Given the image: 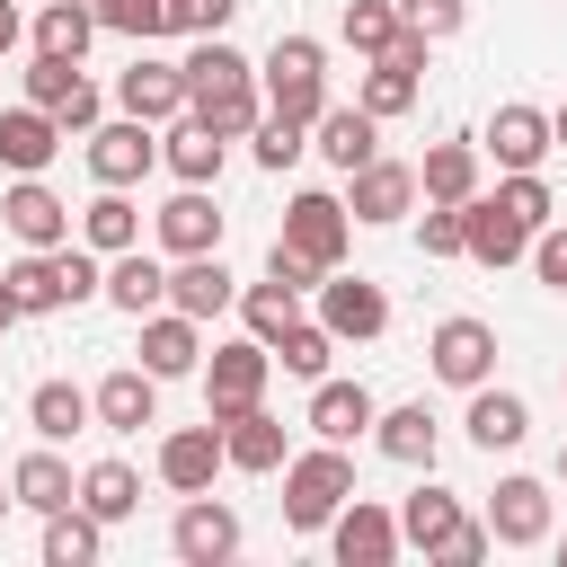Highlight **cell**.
<instances>
[{"instance_id": "cell-1", "label": "cell", "mask_w": 567, "mask_h": 567, "mask_svg": "<svg viewBox=\"0 0 567 567\" xmlns=\"http://www.w3.org/2000/svg\"><path fill=\"white\" fill-rule=\"evenodd\" d=\"M186 115H204L213 133H257V62L248 53H230L221 35H204L195 53H186Z\"/></svg>"}, {"instance_id": "cell-2", "label": "cell", "mask_w": 567, "mask_h": 567, "mask_svg": "<svg viewBox=\"0 0 567 567\" xmlns=\"http://www.w3.org/2000/svg\"><path fill=\"white\" fill-rule=\"evenodd\" d=\"M354 496V461L346 443H319V452H292L284 461V523L292 532H328V514Z\"/></svg>"}, {"instance_id": "cell-3", "label": "cell", "mask_w": 567, "mask_h": 567, "mask_svg": "<svg viewBox=\"0 0 567 567\" xmlns=\"http://www.w3.org/2000/svg\"><path fill=\"white\" fill-rule=\"evenodd\" d=\"M266 97H275V115L284 124H319V106H328V53H319V35H275V53H266Z\"/></svg>"}, {"instance_id": "cell-4", "label": "cell", "mask_w": 567, "mask_h": 567, "mask_svg": "<svg viewBox=\"0 0 567 567\" xmlns=\"http://www.w3.org/2000/svg\"><path fill=\"white\" fill-rule=\"evenodd\" d=\"M266 372H275V354H266L257 337L213 346V363H204V408H213V425L239 416V408H257V399H266Z\"/></svg>"}, {"instance_id": "cell-5", "label": "cell", "mask_w": 567, "mask_h": 567, "mask_svg": "<svg viewBox=\"0 0 567 567\" xmlns=\"http://www.w3.org/2000/svg\"><path fill=\"white\" fill-rule=\"evenodd\" d=\"M27 106H44L62 133H89V124H97V89L80 80L71 53H35V62H27Z\"/></svg>"}, {"instance_id": "cell-6", "label": "cell", "mask_w": 567, "mask_h": 567, "mask_svg": "<svg viewBox=\"0 0 567 567\" xmlns=\"http://www.w3.org/2000/svg\"><path fill=\"white\" fill-rule=\"evenodd\" d=\"M284 248H292L301 266H319V275H328V266L346 257V204H337V195H319V186H310V195H292V204H284Z\"/></svg>"}, {"instance_id": "cell-7", "label": "cell", "mask_w": 567, "mask_h": 567, "mask_svg": "<svg viewBox=\"0 0 567 567\" xmlns=\"http://www.w3.org/2000/svg\"><path fill=\"white\" fill-rule=\"evenodd\" d=\"M328 549H337V567H390V558H399V514L346 496V505L328 514Z\"/></svg>"}, {"instance_id": "cell-8", "label": "cell", "mask_w": 567, "mask_h": 567, "mask_svg": "<svg viewBox=\"0 0 567 567\" xmlns=\"http://www.w3.org/2000/svg\"><path fill=\"white\" fill-rule=\"evenodd\" d=\"M168 549H177L186 567H221V558H239V514L213 505V496H186L177 523H168Z\"/></svg>"}, {"instance_id": "cell-9", "label": "cell", "mask_w": 567, "mask_h": 567, "mask_svg": "<svg viewBox=\"0 0 567 567\" xmlns=\"http://www.w3.org/2000/svg\"><path fill=\"white\" fill-rule=\"evenodd\" d=\"M151 159H159V142H151L142 115L89 124V177H97V186H133V177H151Z\"/></svg>"}, {"instance_id": "cell-10", "label": "cell", "mask_w": 567, "mask_h": 567, "mask_svg": "<svg viewBox=\"0 0 567 567\" xmlns=\"http://www.w3.org/2000/svg\"><path fill=\"white\" fill-rule=\"evenodd\" d=\"M319 328H328V337H381V328H390L381 284H363V275H337V266H328V284H319Z\"/></svg>"}, {"instance_id": "cell-11", "label": "cell", "mask_w": 567, "mask_h": 567, "mask_svg": "<svg viewBox=\"0 0 567 567\" xmlns=\"http://www.w3.org/2000/svg\"><path fill=\"white\" fill-rule=\"evenodd\" d=\"M425 354H434V372H443L452 390H478V381L496 372V328H487V319H443Z\"/></svg>"}, {"instance_id": "cell-12", "label": "cell", "mask_w": 567, "mask_h": 567, "mask_svg": "<svg viewBox=\"0 0 567 567\" xmlns=\"http://www.w3.org/2000/svg\"><path fill=\"white\" fill-rule=\"evenodd\" d=\"M487 540H505V549L549 540V487H540V478H496V496H487Z\"/></svg>"}, {"instance_id": "cell-13", "label": "cell", "mask_w": 567, "mask_h": 567, "mask_svg": "<svg viewBox=\"0 0 567 567\" xmlns=\"http://www.w3.org/2000/svg\"><path fill=\"white\" fill-rule=\"evenodd\" d=\"M115 97H124V115H142V124H159V115H186V62L133 53V71L115 80Z\"/></svg>"}, {"instance_id": "cell-14", "label": "cell", "mask_w": 567, "mask_h": 567, "mask_svg": "<svg viewBox=\"0 0 567 567\" xmlns=\"http://www.w3.org/2000/svg\"><path fill=\"white\" fill-rule=\"evenodd\" d=\"M0 221H9L27 248H62V239H71V204H62L44 177H18V186L0 195Z\"/></svg>"}, {"instance_id": "cell-15", "label": "cell", "mask_w": 567, "mask_h": 567, "mask_svg": "<svg viewBox=\"0 0 567 567\" xmlns=\"http://www.w3.org/2000/svg\"><path fill=\"white\" fill-rule=\"evenodd\" d=\"M523 248H532V230H523L496 195H470V204H461V257H478V266H514Z\"/></svg>"}, {"instance_id": "cell-16", "label": "cell", "mask_w": 567, "mask_h": 567, "mask_svg": "<svg viewBox=\"0 0 567 567\" xmlns=\"http://www.w3.org/2000/svg\"><path fill=\"white\" fill-rule=\"evenodd\" d=\"M230 301H239V284H230L221 248H204V257H177V275H168V310H186V319L204 328V319H221Z\"/></svg>"}, {"instance_id": "cell-17", "label": "cell", "mask_w": 567, "mask_h": 567, "mask_svg": "<svg viewBox=\"0 0 567 567\" xmlns=\"http://www.w3.org/2000/svg\"><path fill=\"white\" fill-rule=\"evenodd\" d=\"M195 363H204V337H195V319L159 301V310L142 319V372H151V381H177V372H195Z\"/></svg>"}, {"instance_id": "cell-18", "label": "cell", "mask_w": 567, "mask_h": 567, "mask_svg": "<svg viewBox=\"0 0 567 567\" xmlns=\"http://www.w3.org/2000/svg\"><path fill=\"white\" fill-rule=\"evenodd\" d=\"M213 470H221V425H213V416H204V425H177V434L159 443V478H168L177 496H204Z\"/></svg>"}, {"instance_id": "cell-19", "label": "cell", "mask_w": 567, "mask_h": 567, "mask_svg": "<svg viewBox=\"0 0 567 567\" xmlns=\"http://www.w3.org/2000/svg\"><path fill=\"white\" fill-rule=\"evenodd\" d=\"M408 204H416V168H399V159H381V151H372V159L354 168L346 213H354V221H399Z\"/></svg>"}, {"instance_id": "cell-20", "label": "cell", "mask_w": 567, "mask_h": 567, "mask_svg": "<svg viewBox=\"0 0 567 567\" xmlns=\"http://www.w3.org/2000/svg\"><path fill=\"white\" fill-rule=\"evenodd\" d=\"M159 248H168V257H204V248H221V213H213L204 186H177V195L159 204Z\"/></svg>"}, {"instance_id": "cell-21", "label": "cell", "mask_w": 567, "mask_h": 567, "mask_svg": "<svg viewBox=\"0 0 567 567\" xmlns=\"http://www.w3.org/2000/svg\"><path fill=\"white\" fill-rule=\"evenodd\" d=\"M89 416H97L106 434H142V425L159 416V381H151V372H106V381L89 390Z\"/></svg>"}, {"instance_id": "cell-22", "label": "cell", "mask_w": 567, "mask_h": 567, "mask_svg": "<svg viewBox=\"0 0 567 567\" xmlns=\"http://www.w3.org/2000/svg\"><path fill=\"white\" fill-rule=\"evenodd\" d=\"M372 416H381V408H372L363 381H328V372H319V390H310V434H319V443H354V434H372Z\"/></svg>"}, {"instance_id": "cell-23", "label": "cell", "mask_w": 567, "mask_h": 567, "mask_svg": "<svg viewBox=\"0 0 567 567\" xmlns=\"http://www.w3.org/2000/svg\"><path fill=\"white\" fill-rule=\"evenodd\" d=\"M221 461H230V470H284V461H292V452H284V416H266V408L221 416Z\"/></svg>"}, {"instance_id": "cell-24", "label": "cell", "mask_w": 567, "mask_h": 567, "mask_svg": "<svg viewBox=\"0 0 567 567\" xmlns=\"http://www.w3.org/2000/svg\"><path fill=\"white\" fill-rule=\"evenodd\" d=\"M62 151V124L44 115V106H9L0 115V168H18V177H44V159Z\"/></svg>"}, {"instance_id": "cell-25", "label": "cell", "mask_w": 567, "mask_h": 567, "mask_svg": "<svg viewBox=\"0 0 567 567\" xmlns=\"http://www.w3.org/2000/svg\"><path fill=\"white\" fill-rule=\"evenodd\" d=\"M487 151H496V168H540L558 142H549V115H540V106H496Z\"/></svg>"}, {"instance_id": "cell-26", "label": "cell", "mask_w": 567, "mask_h": 567, "mask_svg": "<svg viewBox=\"0 0 567 567\" xmlns=\"http://www.w3.org/2000/svg\"><path fill=\"white\" fill-rule=\"evenodd\" d=\"M372 142H381V115H363V106H319V159L328 168H363L372 159Z\"/></svg>"}, {"instance_id": "cell-27", "label": "cell", "mask_w": 567, "mask_h": 567, "mask_svg": "<svg viewBox=\"0 0 567 567\" xmlns=\"http://www.w3.org/2000/svg\"><path fill=\"white\" fill-rule=\"evenodd\" d=\"M221 151H230V133H213L204 115H177V133H168V168H177V186H213L221 177Z\"/></svg>"}, {"instance_id": "cell-28", "label": "cell", "mask_w": 567, "mask_h": 567, "mask_svg": "<svg viewBox=\"0 0 567 567\" xmlns=\"http://www.w3.org/2000/svg\"><path fill=\"white\" fill-rule=\"evenodd\" d=\"M416 195L425 204H470L478 195V142H434L425 168H416Z\"/></svg>"}, {"instance_id": "cell-29", "label": "cell", "mask_w": 567, "mask_h": 567, "mask_svg": "<svg viewBox=\"0 0 567 567\" xmlns=\"http://www.w3.org/2000/svg\"><path fill=\"white\" fill-rule=\"evenodd\" d=\"M106 301H115L124 319H151V310L168 301V275H159L142 248H115V257H106Z\"/></svg>"}, {"instance_id": "cell-30", "label": "cell", "mask_w": 567, "mask_h": 567, "mask_svg": "<svg viewBox=\"0 0 567 567\" xmlns=\"http://www.w3.org/2000/svg\"><path fill=\"white\" fill-rule=\"evenodd\" d=\"M523 434H532V408H523L514 390H487V381H478V390H470V443H478V452H514Z\"/></svg>"}, {"instance_id": "cell-31", "label": "cell", "mask_w": 567, "mask_h": 567, "mask_svg": "<svg viewBox=\"0 0 567 567\" xmlns=\"http://www.w3.org/2000/svg\"><path fill=\"white\" fill-rule=\"evenodd\" d=\"M372 443H381L399 470H434V416H425V399L381 408V416H372Z\"/></svg>"}, {"instance_id": "cell-32", "label": "cell", "mask_w": 567, "mask_h": 567, "mask_svg": "<svg viewBox=\"0 0 567 567\" xmlns=\"http://www.w3.org/2000/svg\"><path fill=\"white\" fill-rule=\"evenodd\" d=\"M27 425H35L44 443H71V434L89 425V390H71V381H35V390H27Z\"/></svg>"}, {"instance_id": "cell-33", "label": "cell", "mask_w": 567, "mask_h": 567, "mask_svg": "<svg viewBox=\"0 0 567 567\" xmlns=\"http://www.w3.org/2000/svg\"><path fill=\"white\" fill-rule=\"evenodd\" d=\"M80 239H89L97 257H115V248H142V213L124 204V186H106V195L80 213Z\"/></svg>"}, {"instance_id": "cell-34", "label": "cell", "mask_w": 567, "mask_h": 567, "mask_svg": "<svg viewBox=\"0 0 567 567\" xmlns=\"http://www.w3.org/2000/svg\"><path fill=\"white\" fill-rule=\"evenodd\" d=\"M97 558V514L89 505H53L44 514V567H89Z\"/></svg>"}, {"instance_id": "cell-35", "label": "cell", "mask_w": 567, "mask_h": 567, "mask_svg": "<svg viewBox=\"0 0 567 567\" xmlns=\"http://www.w3.org/2000/svg\"><path fill=\"white\" fill-rule=\"evenodd\" d=\"M239 319H248V337H257V346H275V337L301 319V292L266 275V284H248V292H239Z\"/></svg>"}, {"instance_id": "cell-36", "label": "cell", "mask_w": 567, "mask_h": 567, "mask_svg": "<svg viewBox=\"0 0 567 567\" xmlns=\"http://www.w3.org/2000/svg\"><path fill=\"white\" fill-rule=\"evenodd\" d=\"M9 496H18V505H35V514H53V505H71L80 487H71V470H62L53 452H27V461L9 470Z\"/></svg>"}, {"instance_id": "cell-37", "label": "cell", "mask_w": 567, "mask_h": 567, "mask_svg": "<svg viewBox=\"0 0 567 567\" xmlns=\"http://www.w3.org/2000/svg\"><path fill=\"white\" fill-rule=\"evenodd\" d=\"M452 523H461V496H452V487H416V496L399 505V540H416L425 558H434V540H443Z\"/></svg>"}, {"instance_id": "cell-38", "label": "cell", "mask_w": 567, "mask_h": 567, "mask_svg": "<svg viewBox=\"0 0 567 567\" xmlns=\"http://www.w3.org/2000/svg\"><path fill=\"white\" fill-rule=\"evenodd\" d=\"M80 505H89V514H97V523H124V514H133V505H142V478H133V470H124V461H97V470H89V478H80Z\"/></svg>"}, {"instance_id": "cell-39", "label": "cell", "mask_w": 567, "mask_h": 567, "mask_svg": "<svg viewBox=\"0 0 567 567\" xmlns=\"http://www.w3.org/2000/svg\"><path fill=\"white\" fill-rule=\"evenodd\" d=\"M266 354H275L292 381H319V372H328V354H337V337H328V328H310V319H292V328L266 346Z\"/></svg>"}, {"instance_id": "cell-40", "label": "cell", "mask_w": 567, "mask_h": 567, "mask_svg": "<svg viewBox=\"0 0 567 567\" xmlns=\"http://www.w3.org/2000/svg\"><path fill=\"white\" fill-rule=\"evenodd\" d=\"M89 35H97V18L80 9V0H44V18H35V53H89Z\"/></svg>"}, {"instance_id": "cell-41", "label": "cell", "mask_w": 567, "mask_h": 567, "mask_svg": "<svg viewBox=\"0 0 567 567\" xmlns=\"http://www.w3.org/2000/svg\"><path fill=\"white\" fill-rule=\"evenodd\" d=\"M346 44L354 53H390V35H399V0H346Z\"/></svg>"}, {"instance_id": "cell-42", "label": "cell", "mask_w": 567, "mask_h": 567, "mask_svg": "<svg viewBox=\"0 0 567 567\" xmlns=\"http://www.w3.org/2000/svg\"><path fill=\"white\" fill-rule=\"evenodd\" d=\"M354 106H363V115H381V124H390V115H408V106H416V71H399V62H372Z\"/></svg>"}, {"instance_id": "cell-43", "label": "cell", "mask_w": 567, "mask_h": 567, "mask_svg": "<svg viewBox=\"0 0 567 567\" xmlns=\"http://www.w3.org/2000/svg\"><path fill=\"white\" fill-rule=\"evenodd\" d=\"M496 204L523 221V230H540L558 204H549V186H540V168H505V186H496Z\"/></svg>"}, {"instance_id": "cell-44", "label": "cell", "mask_w": 567, "mask_h": 567, "mask_svg": "<svg viewBox=\"0 0 567 567\" xmlns=\"http://www.w3.org/2000/svg\"><path fill=\"white\" fill-rule=\"evenodd\" d=\"M80 9H89L97 27H115V35H142V44L159 35V0H80Z\"/></svg>"}, {"instance_id": "cell-45", "label": "cell", "mask_w": 567, "mask_h": 567, "mask_svg": "<svg viewBox=\"0 0 567 567\" xmlns=\"http://www.w3.org/2000/svg\"><path fill=\"white\" fill-rule=\"evenodd\" d=\"M310 124H284V115H257V168H292L310 142H301Z\"/></svg>"}, {"instance_id": "cell-46", "label": "cell", "mask_w": 567, "mask_h": 567, "mask_svg": "<svg viewBox=\"0 0 567 567\" xmlns=\"http://www.w3.org/2000/svg\"><path fill=\"white\" fill-rule=\"evenodd\" d=\"M461 18H470V0H399V27H416L425 44H434V35H452Z\"/></svg>"}, {"instance_id": "cell-47", "label": "cell", "mask_w": 567, "mask_h": 567, "mask_svg": "<svg viewBox=\"0 0 567 567\" xmlns=\"http://www.w3.org/2000/svg\"><path fill=\"white\" fill-rule=\"evenodd\" d=\"M239 18V0H177L168 9V35H221Z\"/></svg>"}, {"instance_id": "cell-48", "label": "cell", "mask_w": 567, "mask_h": 567, "mask_svg": "<svg viewBox=\"0 0 567 567\" xmlns=\"http://www.w3.org/2000/svg\"><path fill=\"white\" fill-rule=\"evenodd\" d=\"M434 558H443V567H478V558H487V523H470V514H461V523L434 540Z\"/></svg>"}, {"instance_id": "cell-49", "label": "cell", "mask_w": 567, "mask_h": 567, "mask_svg": "<svg viewBox=\"0 0 567 567\" xmlns=\"http://www.w3.org/2000/svg\"><path fill=\"white\" fill-rule=\"evenodd\" d=\"M425 257H461V204H425Z\"/></svg>"}, {"instance_id": "cell-50", "label": "cell", "mask_w": 567, "mask_h": 567, "mask_svg": "<svg viewBox=\"0 0 567 567\" xmlns=\"http://www.w3.org/2000/svg\"><path fill=\"white\" fill-rule=\"evenodd\" d=\"M532 266H540V284H549V292H567V230H549V221H540V230H532Z\"/></svg>"}, {"instance_id": "cell-51", "label": "cell", "mask_w": 567, "mask_h": 567, "mask_svg": "<svg viewBox=\"0 0 567 567\" xmlns=\"http://www.w3.org/2000/svg\"><path fill=\"white\" fill-rule=\"evenodd\" d=\"M266 275H275V284H292V292H310V284H319V266H301V257H292L284 239L266 248Z\"/></svg>"}, {"instance_id": "cell-52", "label": "cell", "mask_w": 567, "mask_h": 567, "mask_svg": "<svg viewBox=\"0 0 567 567\" xmlns=\"http://www.w3.org/2000/svg\"><path fill=\"white\" fill-rule=\"evenodd\" d=\"M9 44H18V9L0 0V62H9Z\"/></svg>"}, {"instance_id": "cell-53", "label": "cell", "mask_w": 567, "mask_h": 567, "mask_svg": "<svg viewBox=\"0 0 567 567\" xmlns=\"http://www.w3.org/2000/svg\"><path fill=\"white\" fill-rule=\"evenodd\" d=\"M18 319H27V310H18V301H9V284H0V337H9Z\"/></svg>"}, {"instance_id": "cell-54", "label": "cell", "mask_w": 567, "mask_h": 567, "mask_svg": "<svg viewBox=\"0 0 567 567\" xmlns=\"http://www.w3.org/2000/svg\"><path fill=\"white\" fill-rule=\"evenodd\" d=\"M549 142H567V106H558V115H549Z\"/></svg>"}, {"instance_id": "cell-55", "label": "cell", "mask_w": 567, "mask_h": 567, "mask_svg": "<svg viewBox=\"0 0 567 567\" xmlns=\"http://www.w3.org/2000/svg\"><path fill=\"white\" fill-rule=\"evenodd\" d=\"M9 505H18V496H0V514H9Z\"/></svg>"}, {"instance_id": "cell-56", "label": "cell", "mask_w": 567, "mask_h": 567, "mask_svg": "<svg viewBox=\"0 0 567 567\" xmlns=\"http://www.w3.org/2000/svg\"><path fill=\"white\" fill-rule=\"evenodd\" d=\"M558 478H567V452H558Z\"/></svg>"}, {"instance_id": "cell-57", "label": "cell", "mask_w": 567, "mask_h": 567, "mask_svg": "<svg viewBox=\"0 0 567 567\" xmlns=\"http://www.w3.org/2000/svg\"><path fill=\"white\" fill-rule=\"evenodd\" d=\"M558 558H567V549H558Z\"/></svg>"}]
</instances>
